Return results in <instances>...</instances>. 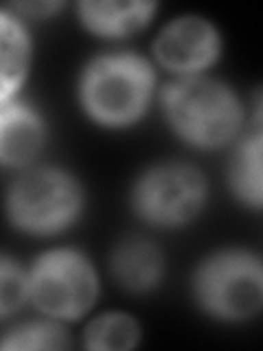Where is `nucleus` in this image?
<instances>
[{
	"instance_id": "f257e3e1",
	"label": "nucleus",
	"mask_w": 263,
	"mask_h": 351,
	"mask_svg": "<svg viewBox=\"0 0 263 351\" xmlns=\"http://www.w3.org/2000/svg\"><path fill=\"white\" fill-rule=\"evenodd\" d=\"M164 110L175 132L193 145L217 147L235 136L241 108L222 84L189 77L171 84L162 95Z\"/></svg>"
},
{
	"instance_id": "f03ea898",
	"label": "nucleus",
	"mask_w": 263,
	"mask_h": 351,
	"mask_svg": "<svg viewBox=\"0 0 263 351\" xmlns=\"http://www.w3.org/2000/svg\"><path fill=\"white\" fill-rule=\"evenodd\" d=\"M153 88L151 66L136 55H105L90 64L84 84V104L97 121L127 125L147 108Z\"/></svg>"
},
{
	"instance_id": "7ed1b4c3",
	"label": "nucleus",
	"mask_w": 263,
	"mask_h": 351,
	"mask_svg": "<svg viewBox=\"0 0 263 351\" xmlns=\"http://www.w3.org/2000/svg\"><path fill=\"white\" fill-rule=\"evenodd\" d=\"M195 292L208 312L230 321L259 312L263 299V274L257 257L230 250L208 259L197 272Z\"/></svg>"
},
{
	"instance_id": "20e7f679",
	"label": "nucleus",
	"mask_w": 263,
	"mask_h": 351,
	"mask_svg": "<svg viewBox=\"0 0 263 351\" xmlns=\"http://www.w3.org/2000/svg\"><path fill=\"white\" fill-rule=\"evenodd\" d=\"M82 191L68 173L36 169L25 173L9 193L11 219L31 233H55L77 217Z\"/></svg>"
},
{
	"instance_id": "39448f33",
	"label": "nucleus",
	"mask_w": 263,
	"mask_h": 351,
	"mask_svg": "<svg viewBox=\"0 0 263 351\" xmlns=\"http://www.w3.org/2000/svg\"><path fill=\"white\" fill-rule=\"evenodd\" d=\"M29 294L42 312L58 318H77L97 299L95 270L79 252H49L31 272Z\"/></svg>"
},
{
	"instance_id": "423d86ee",
	"label": "nucleus",
	"mask_w": 263,
	"mask_h": 351,
	"mask_svg": "<svg viewBox=\"0 0 263 351\" xmlns=\"http://www.w3.org/2000/svg\"><path fill=\"white\" fill-rule=\"evenodd\" d=\"M206 197L202 173L191 165H160L136 184V211L160 226H178L200 211Z\"/></svg>"
},
{
	"instance_id": "0eeeda50",
	"label": "nucleus",
	"mask_w": 263,
	"mask_h": 351,
	"mask_svg": "<svg viewBox=\"0 0 263 351\" xmlns=\"http://www.w3.org/2000/svg\"><path fill=\"white\" fill-rule=\"evenodd\" d=\"M219 53L215 29L202 18H180L160 33L158 60L171 71L191 73L211 64Z\"/></svg>"
},
{
	"instance_id": "6e6552de",
	"label": "nucleus",
	"mask_w": 263,
	"mask_h": 351,
	"mask_svg": "<svg viewBox=\"0 0 263 351\" xmlns=\"http://www.w3.org/2000/svg\"><path fill=\"white\" fill-rule=\"evenodd\" d=\"M44 143V125L31 108L22 104L0 106V162L27 165Z\"/></svg>"
},
{
	"instance_id": "1a4fd4ad",
	"label": "nucleus",
	"mask_w": 263,
	"mask_h": 351,
	"mask_svg": "<svg viewBox=\"0 0 263 351\" xmlns=\"http://www.w3.org/2000/svg\"><path fill=\"white\" fill-rule=\"evenodd\" d=\"M116 279L129 290H149L162 274L160 250L145 239L123 241L112 259Z\"/></svg>"
},
{
	"instance_id": "9d476101",
	"label": "nucleus",
	"mask_w": 263,
	"mask_h": 351,
	"mask_svg": "<svg viewBox=\"0 0 263 351\" xmlns=\"http://www.w3.org/2000/svg\"><path fill=\"white\" fill-rule=\"evenodd\" d=\"M29 69V38L18 20L0 11V106L18 90Z\"/></svg>"
},
{
	"instance_id": "9b49d317",
	"label": "nucleus",
	"mask_w": 263,
	"mask_h": 351,
	"mask_svg": "<svg viewBox=\"0 0 263 351\" xmlns=\"http://www.w3.org/2000/svg\"><path fill=\"white\" fill-rule=\"evenodd\" d=\"M86 27L101 36H129L153 14L151 3H84L79 7Z\"/></svg>"
},
{
	"instance_id": "f8f14e48",
	"label": "nucleus",
	"mask_w": 263,
	"mask_h": 351,
	"mask_svg": "<svg viewBox=\"0 0 263 351\" xmlns=\"http://www.w3.org/2000/svg\"><path fill=\"white\" fill-rule=\"evenodd\" d=\"M230 184L252 206L261 204V136L248 138L230 162Z\"/></svg>"
},
{
	"instance_id": "ddd939ff",
	"label": "nucleus",
	"mask_w": 263,
	"mask_h": 351,
	"mask_svg": "<svg viewBox=\"0 0 263 351\" xmlns=\"http://www.w3.org/2000/svg\"><path fill=\"white\" fill-rule=\"evenodd\" d=\"M138 343V325L127 314L99 316L86 329V345L90 349H132Z\"/></svg>"
},
{
	"instance_id": "4468645a",
	"label": "nucleus",
	"mask_w": 263,
	"mask_h": 351,
	"mask_svg": "<svg viewBox=\"0 0 263 351\" xmlns=\"http://www.w3.org/2000/svg\"><path fill=\"white\" fill-rule=\"evenodd\" d=\"M68 338L64 329L51 323H29L0 340V349H66Z\"/></svg>"
},
{
	"instance_id": "2eb2a0df",
	"label": "nucleus",
	"mask_w": 263,
	"mask_h": 351,
	"mask_svg": "<svg viewBox=\"0 0 263 351\" xmlns=\"http://www.w3.org/2000/svg\"><path fill=\"white\" fill-rule=\"evenodd\" d=\"M29 294V279L7 257H0V318L16 312Z\"/></svg>"
}]
</instances>
